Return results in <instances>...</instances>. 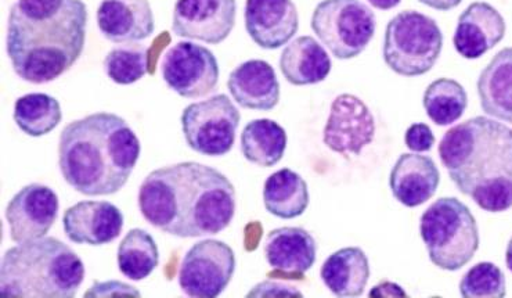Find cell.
Returning <instances> with one entry per match:
<instances>
[{
    "label": "cell",
    "mask_w": 512,
    "mask_h": 298,
    "mask_svg": "<svg viewBox=\"0 0 512 298\" xmlns=\"http://www.w3.org/2000/svg\"><path fill=\"white\" fill-rule=\"evenodd\" d=\"M506 264L507 268L512 272V238L510 242H508L507 251H506Z\"/></svg>",
    "instance_id": "obj_39"
},
{
    "label": "cell",
    "mask_w": 512,
    "mask_h": 298,
    "mask_svg": "<svg viewBox=\"0 0 512 298\" xmlns=\"http://www.w3.org/2000/svg\"><path fill=\"white\" fill-rule=\"evenodd\" d=\"M304 294L299 292L297 287L286 285L283 282H276V280H265L259 283L247 297H302Z\"/></svg>",
    "instance_id": "obj_34"
},
{
    "label": "cell",
    "mask_w": 512,
    "mask_h": 298,
    "mask_svg": "<svg viewBox=\"0 0 512 298\" xmlns=\"http://www.w3.org/2000/svg\"><path fill=\"white\" fill-rule=\"evenodd\" d=\"M506 21L486 2L471 3L457 21L453 45L464 59L477 60L503 41Z\"/></svg>",
    "instance_id": "obj_18"
},
{
    "label": "cell",
    "mask_w": 512,
    "mask_h": 298,
    "mask_svg": "<svg viewBox=\"0 0 512 298\" xmlns=\"http://www.w3.org/2000/svg\"><path fill=\"white\" fill-rule=\"evenodd\" d=\"M420 233L432 264L443 271H459L479 249L477 219L456 197H442L427 208Z\"/></svg>",
    "instance_id": "obj_6"
},
{
    "label": "cell",
    "mask_w": 512,
    "mask_h": 298,
    "mask_svg": "<svg viewBox=\"0 0 512 298\" xmlns=\"http://www.w3.org/2000/svg\"><path fill=\"white\" fill-rule=\"evenodd\" d=\"M263 203L274 217H301L309 206L308 183L297 172L283 168L266 179L263 186Z\"/></svg>",
    "instance_id": "obj_25"
},
{
    "label": "cell",
    "mask_w": 512,
    "mask_h": 298,
    "mask_svg": "<svg viewBox=\"0 0 512 298\" xmlns=\"http://www.w3.org/2000/svg\"><path fill=\"white\" fill-rule=\"evenodd\" d=\"M442 48L441 28L423 13L406 10L387 25L384 60L393 73L403 77L427 74L441 56Z\"/></svg>",
    "instance_id": "obj_7"
},
{
    "label": "cell",
    "mask_w": 512,
    "mask_h": 298,
    "mask_svg": "<svg viewBox=\"0 0 512 298\" xmlns=\"http://www.w3.org/2000/svg\"><path fill=\"white\" fill-rule=\"evenodd\" d=\"M86 24L82 0H16L6 35L14 73L30 84L56 81L82 56Z\"/></svg>",
    "instance_id": "obj_2"
},
{
    "label": "cell",
    "mask_w": 512,
    "mask_h": 298,
    "mask_svg": "<svg viewBox=\"0 0 512 298\" xmlns=\"http://www.w3.org/2000/svg\"><path fill=\"white\" fill-rule=\"evenodd\" d=\"M230 95L243 109L270 111L280 102L276 71L265 60H248L234 68L227 81Z\"/></svg>",
    "instance_id": "obj_21"
},
{
    "label": "cell",
    "mask_w": 512,
    "mask_h": 298,
    "mask_svg": "<svg viewBox=\"0 0 512 298\" xmlns=\"http://www.w3.org/2000/svg\"><path fill=\"white\" fill-rule=\"evenodd\" d=\"M161 73L165 84L186 99L204 98L219 82V64L214 53L193 42H179L164 53Z\"/></svg>",
    "instance_id": "obj_11"
},
{
    "label": "cell",
    "mask_w": 512,
    "mask_h": 298,
    "mask_svg": "<svg viewBox=\"0 0 512 298\" xmlns=\"http://www.w3.org/2000/svg\"><path fill=\"white\" fill-rule=\"evenodd\" d=\"M418 2L431 7V9L439 10V12H449V10L460 6L463 0H418Z\"/></svg>",
    "instance_id": "obj_37"
},
{
    "label": "cell",
    "mask_w": 512,
    "mask_h": 298,
    "mask_svg": "<svg viewBox=\"0 0 512 298\" xmlns=\"http://www.w3.org/2000/svg\"><path fill=\"white\" fill-rule=\"evenodd\" d=\"M317 244L304 228L284 226L269 232L265 242V258L273 269L269 278L304 279L315 265Z\"/></svg>",
    "instance_id": "obj_16"
},
{
    "label": "cell",
    "mask_w": 512,
    "mask_h": 298,
    "mask_svg": "<svg viewBox=\"0 0 512 298\" xmlns=\"http://www.w3.org/2000/svg\"><path fill=\"white\" fill-rule=\"evenodd\" d=\"M139 290L131 285L120 282V280H108V282H95L90 287L85 297H140Z\"/></svg>",
    "instance_id": "obj_33"
},
{
    "label": "cell",
    "mask_w": 512,
    "mask_h": 298,
    "mask_svg": "<svg viewBox=\"0 0 512 298\" xmlns=\"http://www.w3.org/2000/svg\"><path fill=\"white\" fill-rule=\"evenodd\" d=\"M117 261L125 278L139 282L149 278L158 267L160 251L149 232L140 228L131 229L118 247Z\"/></svg>",
    "instance_id": "obj_28"
},
{
    "label": "cell",
    "mask_w": 512,
    "mask_h": 298,
    "mask_svg": "<svg viewBox=\"0 0 512 298\" xmlns=\"http://www.w3.org/2000/svg\"><path fill=\"white\" fill-rule=\"evenodd\" d=\"M287 149L286 129L269 118L252 120L241 134V152L245 160L270 168L283 160Z\"/></svg>",
    "instance_id": "obj_26"
},
{
    "label": "cell",
    "mask_w": 512,
    "mask_h": 298,
    "mask_svg": "<svg viewBox=\"0 0 512 298\" xmlns=\"http://www.w3.org/2000/svg\"><path fill=\"white\" fill-rule=\"evenodd\" d=\"M104 70L118 85H132L150 71L149 50L136 43H122L111 49L104 59Z\"/></svg>",
    "instance_id": "obj_30"
},
{
    "label": "cell",
    "mask_w": 512,
    "mask_h": 298,
    "mask_svg": "<svg viewBox=\"0 0 512 298\" xmlns=\"http://www.w3.org/2000/svg\"><path fill=\"white\" fill-rule=\"evenodd\" d=\"M370 297H407L405 290L396 283L382 282L380 285L374 286L371 290Z\"/></svg>",
    "instance_id": "obj_35"
},
{
    "label": "cell",
    "mask_w": 512,
    "mask_h": 298,
    "mask_svg": "<svg viewBox=\"0 0 512 298\" xmlns=\"http://www.w3.org/2000/svg\"><path fill=\"white\" fill-rule=\"evenodd\" d=\"M97 25L113 43H136L154 34L155 20L149 0H102Z\"/></svg>",
    "instance_id": "obj_19"
},
{
    "label": "cell",
    "mask_w": 512,
    "mask_h": 298,
    "mask_svg": "<svg viewBox=\"0 0 512 298\" xmlns=\"http://www.w3.org/2000/svg\"><path fill=\"white\" fill-rule=\"evenodd\" d=\"M312 30L340 60L362 55L377 30L376 14L360 0H323L313 12Z\"/></svg>",
    "instance_id": "obj_8"
},
{
    "label": "cell",
    "mask_w": 512,
    "mask_h": 298,
    "mask_svg": "<svg viewBox=\"0 0 512 298\" xmlns=\"http://www.w3.org/2000/svg\"><path fill=\"white\" fill-rule=\"evenodd\" d=\"M478 96L486 116L512 124V48L500 50L478 78Z\"/></svg>",
    "instance_id": "obj_23"
},
{
    "label": "cell",
    "mask_w": 512,
    "mask_h": 298,
    "mask_svg": "<svg viewBox=\"0 0 512 298\" xmlns=\"http://www.w3.org/2000/svg\"><path fill=\"white\" fill-rule=\"evenodd\" d=\"M245 30L259 48L280 49L299 28L297 6L292 0H247Z\"/></svg>",
    "instance_id": "obj_15"
},
{
    "label": "cell",
    "mask_w": 512,
    "mask_h": 298,
    "mask_svg": "<svg viewBox=\"0 0 512 298\" xmlns=\"http://www.w3.org/2000/svg\"><path fill=\"white\" fill-rule=\"evenodd\" d=\"M262 238V225L259 222L248 225L245 228V250L252 251L258 247L259 240Z\"/></svg>",
    "instance_id": "obj_36"
},
{
    "label": "cell",
    "mask_w": 512,
    "mask_h": 298,
    "mask_svg": "<svg viewBox=\"0 0 512 298\" xmlns=\"http://www.w3.org/2000/svg\"><path fill=\"white\" fill-rule=\"evenodd\" d=\"M423 104L432 122L439 127H447L463 117L468 106V96L460 82L441 78L425 89Z\"/></svg>",
    "instance_id": "obj_29"
},
{
    "label": "cell",
    "mask_w": 512,
    "mask_h": 298,
    "mask_svg": "<svg viewBox=\"0 0 512 298\" xmlns=\"http://www.w3.org/2000/svg\"><path fill=\"white\" fill-rule=\"evenodd\" d=\"M14 121L17 127L31 138H41L54 131L61 120L63 111L59 100L46 93H28L14 104Z\"/></svg>",
    "instance_id": "obj_27"
},
{
    "label": "cell",
    "mask_w": 512,
    "mask_h": 298,
    "mask_svg": "<svg viewBox=\"0 0 512 298\" xmlns=\"http://www.w3.org/2000/svg\"><path fill=\"white\" fill-rule=\"evenodd\" d=\"M441 183L435 161L428 156L405 153L393 165L389 186L395 199L403 206H423L434 197Z\"/></svg>",
    "instance_id": "obj_20"
},
{
    "label": "cell",
    "mask_w": 512,
    "mask_h": 298,
    "mask_svg": "<svg viewBox=\"0 0 512 298\" xmlns=\"http://www.w3.org/2000/svg\"><path fill=\"white\" fill-rule=\"evenodd\" d=\"M240 111L226 95H215L189 104L182 114V129L187 145L208 157H221L233 149Z\"/></svg>",
    "instance_id": "obj_9"
},
{
    "label": "cell",
    "mask_w": 512,
    "mask_h": 298,
    "mask_svg": "<svg viewBox=\"0 0 512 298\" xmlns=\"http://www.w3.org/2000/svg\"><path fill=\"white\" fill-rule=\"evenodd\" d=\"M376 136V121L366 103L358 96L344 93L331 104L323 132L328 149L342 156H359Z\"/></svg>",
    "instance_id": "obj_12"
},
{
    "label": "cell",
    "mask_w": 512,
    "mask_h": 298,
    "mask_svg": "<svg viewBox=\"0 0 512 298\" xmlns=\"http://www.w3.org/2000/svg\"><path fill=\"white\" fill-rule=\"evenodd\" d=\"M236 271V254L221 240L205 239L194 244L179 268L180 289L189 297L221 296Z\"/></svg>",
    "instance_id": "obj_10"
},
{
    "label": "cell",
    "mask_w": 512,
    "mask_h": 298,
    "mask_svg": "<svg viewBox=\"0 0 512 298\" xmlns=\"http://www.w3.org/2000/svg\"><path fill=\"white\" fill-rule=\"evenodd\" d=\"M85 265L56 238L20 243L6 251L0 268V296L72 298L84 283Z\"/></svg>",
    "instance_id": "obj_5"
},
{
    "label": "cell",
    "mask_w": 512,
    "mask_h": 298,
    "mask_svg": "<svg viewBox=\"0 0 512 298\" xmlns=\"http://www.w3.org/2000/svg\"><path fill=\"white\" fill-rule=\"evenodd\" d=\"M139 208L151 226L176 238L218 235L236 214V188L214 167L186 161L150 172Z\"/></svg>",
    "instance_id": "obj_1"
},
{
    "label": "cell",
    "mask_w": 512,
    "mask_h": 298,
    "mask_svg": "<svg viewBox=\"0 0 512 298\" xmlns=\"http://www.w3.org/2000/svg\"><path fill=\"white\" fill-rule=\"evenodd\" d=\"M460 293L465 298L506 297V276L493 262H479L461 279Z\"/></svg>",
    "instance_id": "obj_31"
},
{
    "label": "cell",
    "mask_w": 512,
    "mask_h": 298,
    "mask_svg": "<svg viewBox=\"0 0 512 298\" xmlns=\"http://www.w3.org/2000/svg\"><path fill=\"white\" fill-rule=\"evenodd\" d=\"M406 146L411 152L424 153L429 152L435 145V136L431 127L423 122L410 125L405 135Z\"/></svg>",
    "instance_id": "obj_32"
},
{
    "label": "cell",
    "mask_w": 512,
    "mask_h": 298,
    "mask_svg": "<svg viewBox=\"0 0 512 298\" xmlns=\"http://www.w3.org/2000/svg\"><path fill=\"white\" fill-rule=\"evenodd\" d=\"M279 64L281 74L295 86L320 84L333 67L326 49L312 37H299L288 43Z\"/></svg>",
    "instance_id": "obj_22"
},
{
    "label": "cell",
    "mask_w": 512,
    "mask_h": 298,
    "mask_svg": "<svg viewBox=\"0 0 512 298\" xmlns=\"http://www.w3.org/2000/svg\"><path fill=\"white\" fill-rule=\"evenodd\" d=\"M367 2H369L371 6L376 7V9L391 10L399 6L402 0H367Z\"/></svg>",
    "instance_id": "obj_38"
},
{
    "label": "cell",
    "mask_w": 512,
    "mask_h": 298,
    "mask_svg": "<svg viewBox=\"0 0 512 298\" xmlns=\"http://www.w3.org/2000/svg\"><path fill=\"white\" fill-rule=\"evenodd\" d=\"M59 208V196L49 186H24L6 207L10 238L18 244L45 238L56 222Z\"/></svg>",
    "instance_id": "obj_14"
},
{
    "label": "cell",
    "mask_w": 512,
    "mask_h": 298,
    "mask_svg": "<svg viewBox=\"0 0 512 298\" xmlns=\"http://www.w3.org/2000/svg\"><path fill=\"white\" fill-rule=\"evenodd\" d=\"M140 152V140L124 118L90 114L61 131L60 171L81 195L110 196L128 183Z\"/></svg>",
    "instance_id": "obj_3"
},
{
    "label": "cell",
    "mask_w": 512,
    "mask_h": 298,
    "mask_svg": "<svg viewBox=\"0 0 512 298\" xmlns=\"http://www.w3.org/2000/svg\"><path fill=\"white\" fill-rule=\"evenodd\" d=\"M439 157L463 195L488 213L512 207V129L488 117L461 122L443 135Z\"/></svg>",
    "instance_id": "obj_4"
},
{
    "label": "cell",
    "mask_w": 512,
    "mask_h": 298,
    "mask_svg": "<svg viewBox=\"0 0 512 298\" xmlns=\"http://www.w3.org/2000/svg\"><path fill=\"white\" fill-rule=\"evenodd\" d=\"M124 221L120 208L110 201H81L67 208L63 226L71 242L104 246L121 235Z\"/></svg>",
    "instance_id": "obj_17"
},
{
    "label": "cell",
    "mask_w": 512,
    "mask_h": 298,
    "mask_svg": "<svg viewBox=\"0 0 512 298\" xmlns=\"http://www.w3.org/2000/svg\"><path fill=\"white\" fill-rule=\"evenodd\" d=\"M236 0H176L172 31L178 37L219 45L236 25Z\"/></svg>",
    "instance_id": "obj_13"
},
{
    "label": "cell",
    "mask_w": 512,
    "mask_h": 298,
    "mask_svg": "<svg viewBox=\"0 0 512 298\" xmlns=\"http://www.w3.org/2000/svg\"><path fill=\"white\" fill-rule=\"evenodd\" d=\"M320 276L335 296H362L370 278L369 258L359 247H345L324 261Z\"/></svg>",
    "instance_id": "obj_24"
}]
</instances>
